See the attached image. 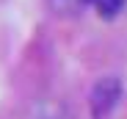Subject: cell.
I'll use <instances>...</instances> for the list:
<instances>
[{"label":"cell","instance_id":"cell-3","mask_svg":"<svg viewBox=\"0 0 127 119\" xmlns=\"http://www.w3.org/2000/svg\"><path fill=\"white\" fill-rule=\"evenodd\" d=\"M83 3H89L99 17H105V19H113L122 8H124V3L127 0H83Z\"/></svg>","mask_w":127,"mask_h":119},{"label":"cell","instance_id":"cell-2","mask_svg":"<svg viewBox=\"0 0 127 119\" xmlns=\"http://www.w3.org/2000/svg\"><path fill=\"white\" fill-rule=\"evenodd\" d=\"M28 119H69L66 108H64L61 103H53V100H41L31 108Z\"/></svg>","mask_w":127,"mask_h":119},{"label":"cell","instance_id":"cell-1","mask_svg":"<svg viewBox=\"0 0 127 119\" xmlns=\"http://www.w3.org/2000/svg\"><path fill=\"white\" fill-rule=\"evenodd\" d=\"M122 94H124V86H122V80L116 75L97 78V83L91 86V94H89L91 119H111V114L122 103Z\"/></svg>","mask_w":127,"mask_h":119},{"label":"cell","instance_id":"cell-4","mask_svg":"<svg viewBox=\"0 0 127 119\" xmlns=\"http://www.w3.org/2000/svg\"><path fill=\"white\" fill-rule=\"evenodd\" d=\"M50 8L58 11V14H72L77 6H83V0H47Z\"/></svg>","mask_w":127,"mask_h":119}]
</instances>
